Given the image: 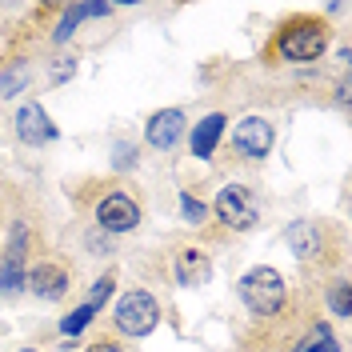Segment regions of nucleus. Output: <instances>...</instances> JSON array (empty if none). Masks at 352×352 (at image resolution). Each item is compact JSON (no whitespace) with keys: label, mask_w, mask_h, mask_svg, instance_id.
Returning a JSON list of instances; mask_svg holds the SVG:
<instances>
[{"label":"nucleus","mask_w":352,"mask_h":352,"mask_svg":"<svg viewBox=\"0 0 352 352\" xmlns=\"http://www.w3.org/2000/svg\"><path fill=\"white\" fill-rule=\"evenodd\" d=\"M116 168H129V164H136V148H129V144H116V160H112Z\"/></svg>","instance_id":"21"},{"label":"nucleus","mask_w":352,"mask_h":352,"mask_svg":"<svg viewBox=\"0 0 352 352\" xmlns=\"http://www.w3.org/2000/svg\"><path fill=\"white\" fill-rule=\"evenodd\" d=\"M288 244H292V252L308 261V256H316V248H320V232H316V224L312 220H296L292 228H288Z\"/></svg>","instance_id":"13"},{"label":"nucleus","mask_w":352,"mask_h":352,"mask_svg":"<svg viewBox=\"0 0 352 352\" xmlns=\"http://www.w3.org/2000/svg\"><path fill=\"white\" fill-rule=\"evenodd\" d=\"M96 220L109 232H132L140 224V208H136V200L129 192H112V197H104L96 204Z\"/></svg>","instance_id":"5"},{"label":"nucleus","mask_w":352,"mask_h":352,"mask_svg":"<svg viewBox=\"0 0 352 352\" xmlns=\"http://www.w3.org/2000/svg\"><path fill=\"white\" fill-rule=\"evenodd\" d=\"M72 68H76V65H72V60H60V65L52 68V80H56V85H60V80H65V76H72Z\"/></svg>","instance_id":"22"},{"label":"nucleus","mask_w":352,"mask_h":352,"mask_svg":"<svg viewBox=\"0 0 352 352\" xmlns=\"http://www.w3.org/2000/svg\"><path fill=\"white\" fill-rule=\"evenodd\" d=\"M224 124H228V120H224L220 112H212V116H204L197 129H192V156H197V160H208V156L217 153V140L224 136Z\"/></svg>","instance_id":"12"},{"label":"nucleus","mask_w":352,"mask_h":352,"mask_svg":"<svg viewBox=\"0 0 352 352\" xmlns=\"http://www.w3.org/2000/svg\"><path fill=\"white\" fill-rule=\"evenodd\" d=\"M180 212H184V224H200V220H204V204H200L192 192H184V197H180Z\"/></svg>","instance_id":"18"},{"label":"nucleus","mask_w":352,"mask_h":352,"mask_svg":"<svg viewBox=\"0 0 352 352\" xmlns=\"http://www.w3.org/2000/svg\"><path fill=\"white\" fill-rule=\"evenodd\" d=\"M24 85V68H16V72H8V76H0V96H12V88Z\"/></svg>","instance_id":"20"},{"label":"nucleus","mask_w":352,"mask_h":352,"mask_svg":"<svg viewBox=\"0 0 352 352\" xmlns=\"http://www.w3.org/2000/svg\"><path fill=\"white\" fill-rule=\"evenodd\" d=\"M324 44H329V32L320 24L300 21V24H288L285 32H280L276 48H280L285 60H316L324 52Z\"/></svg>","instance_id":"3"},{"label":"nucleus","mask_w":352,"mask_h":352,"mask_svg":"<svg viewBox=\"0 0 352 352\" xmlns=\"http://www.w3.org/2000/svg\"><path fill=\"white\" fill-rule=\"evenodd\" d=\"M296 352H336V336H332L324 324H316V329L308 332V340Z\"/></svg>","instance_id":"15"},{"label":"nucleus","mask_w":352,"mask_h":352,"mask_svg":"<svg viewBox=\"0 0 352 352\" xmlns=\"http://www.w3.org/2000/svg\"><path fill=\"white\" fill-rule=\"evenodd\" d=\"M217 217L224 220L228 228L248 232V228L256 224V200H252V192H248L244 184H224L217 192Z\"/></svg>","instance_id":"4"},{"label":"nucleus","mask_w":352,"mask_h":352,"mask_svg":"<svg viewBox=\"0 0 352 352\" xmlns=\"http://www.w3.org/2000/svg\"><path fill=\"white\" fill-rule=\"evenodd\" d=\"M109 12H112L109 4H76L65 21H60V28H56V41H68V36L76 32V21H85V16H109Z\"/></svg>","instance_id":"14"},{"label":"nucleus","mask_w":352,"mask_h":352,"mask_svg":"<svg viewBox=\"0 0 352 352\" xmlns=\"http://www.w3.org/2000/svg\"><path fill=\"white\" fill-rule=\"evenodd\" d=\"M156 320H160V305H156L148 292H140V288H132L124 292L120 300H116V329L129 332V336H148L156 329Z\"/></svg>","instance_id":"2"},{"label":"nucleus","mask_w":352,"mask_h":352,"mask_svg":"<svg viewBox=\"0 0 352 352\" xmlns=\"http://www.w3.org/2000/svg\"><path fill=\"white\" fill-rule=\"evenodd\" d=\"M232 140H236V148L248 160H261L272 148V124L264 116H244L241 124H236V132H232Z\"/></svg>","instance_id":"6"},{"label":"nucleus","mask_w":352,"mask_h":352,"mask_svg":"<svg viewBox=\"0 0 352 352\" xmlns=\"http://www.w3.org/2000/svg\"><path fill=\"white\" fill-rule=\"evenodd\" d=\"M16 136H21L24 144H48L56 136V124L48 120V112L41 104H24L16 112Z\"/></svg>","instance_id":"8"},{"label":"nucleus","mask_w":352,"mask_h":352,"mask_svg":"<svg viewBox=\"0 0 352 352\" xmlns=\"http://www.w3.org/2000/svg\"><path fill=\"white\" fill-rule=\"evenodd\" d=\"M24 241H28V232H24V224H16L12 228V248L0 261V292H21L24 280H28V272H24Z\"/></svg>","instance_id":"7"},{"label":"nucleus","mask_w":352,"mask_h":352,"mask_svg":"<svg viewBox=\"0 0 352 352\" xmlns=\"http://www.w3.org/2000/svg\"><path fill=\"white\" fill-rule=\"evenodd\" d=\"M329 305H332V312H336V316H352V285H344V280H340V285L329 292Z\"/></svg>","instance_id":"17"},{"label":"nucleus","mask_w":352,"mask_h":352,"mask_svg":"<svg viewBox=\"0 0 352 352\" xmlns=\"http://www.w3.org/2000/svg\"><path fill=\"white\" fill-rule=\"evenodd\" d=\"M92 316H96V308H92V305H80L72 316H65V320H60V332H65V336H76V332H85L88 324H92Z\"/></svg>","instance_id":"16"},{"label":"nucleus","mask_w":352,"mask_h":352,"mask_svg":"<svg viewBox=\"0 0 352 352\" xmlns=\"http://www.w3.org/2000/svg\"><path fill=\"white\" fill-rule=\"evenodd\" d=\"M109 296H112V276H100V280L92 285V296H88V305H92V308H100L104 300H109Z\"/></svg>","instance_id":"19"},{"label":"nucleus","mask_w":352,"mask_h":352,"mask_svg":"<svg viewBox=\"0 0 352 352\" xmlns=\"http://www.w3.org/2000/svg\"><path fill=\"white\" fill-rule=\"evenodd\" d=\"M285 296H288L285 276H280L276 268H268V264L248 268L241 276V300L252 316H276V312L285 308Z\"/></svg>","instance_id":"1"},{"label":"nucleus","mask_w":352,"mask_h":352,"mask_svg":"<svg viewBox=\"0 0 352 352\" xmlns=\"http://www.w3.org/2000/svg\"><path fill=\"white\" fill-rule=\"evenodd\" d=\"M180 132H184V112L160 109L153 120H148V144H153V148H173L176 140H180Z\"/></svg>","instance_id":"10"},{"label":"nucleus","mask_w":352,"mask_h":352,"mask_svg":"<svg viewBox=\"0 0 352 352\" xmlns=\"http://www.w3.org/2000/svg\"><path fill=\"white\" fill-rule=\"evenodd\" d=\"M24 285L32 288L36 296H44V300H56V296H65V288H68V272L60 264H36Z\"/></svg>","instance_id":"11"},{"label":"nucleus","mask_w":352,"mask_h":352,"mask_svg":"<svg viewBox=\"0 0 352 352\" xmlns=\"http://www.w3.org/2000/svg\"><path fill=\"white\" fill-rule=\"evenodd\" d=\"M88 352H124V349H116V344H92Z\"/></svg>","instance_id":"23"},{"label":"nucleus","mask_w":352,"mask_h":352,"mask_svg":"<svg viewBox=\"0 0 352 352\" xmlns=\"http://www.w3.org/2000/svg\"><path fill=\"white\" fill-rule=\"evenodd\" d=\"M176 280L184 288H200L212 280V264H208V256L204 252H197V248H180L176 252Z\"/></svg>","instance_id":"9"}]
</instances>
